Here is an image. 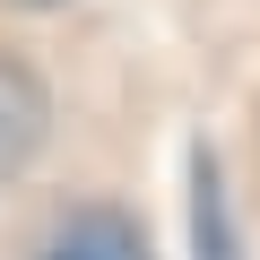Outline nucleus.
<instances>
[{
    "mask_svg": "<svg viewBox=\"0 0 260 260\" xmlns=\"http://www.w3.org/2000/svg\"><path fill=\"white\" fill-rule=\"evenodd\" d=\"M44 260H148V234L121 208H70L44 243Z\"/></svg>",
    "mask_w": 260,
    "mask_h": 260,
    "instance_id": "obj_1",
    "label": "nucleus"
},
{
    "mask_svg": "<svg viewBox=\"0 0 260 260\" xmlns=\"http://www.w3.org/2000/svg\"><path fill=\"white\" fill-rule=\"evenodd\" d=\"M35 139H44V87H35L18 61H0V165L26 156Z\"/></svg>",
    "mask_w": 260,
    "mask_h": 260,
    "instance_id": "obj_2",
    "label": "nucleus"
},
{
    "mask_svg": "<svg viewBox=\"0 0 260 260\" xmlns=\"http://www.w3.org/2000/svg\"><path fill=\"white\" fill-rule=\"evenodd\" d=\"M191 234H200V260H234V225H225L217 156H200V165H191Z\"/></svg>",
    "mask_w": 260,
    "mask_h": 260,
    "instance_id": "obj_3",
    "label": "nucleus"
},
{
    "mask_svg": "<svg viewBox=\"0 0 260 260\" xmlns=\"http://www.w3.org/2000/svg\"><path fill=\"white\" fill-rule=\"evenodd\" d=\"M18 9H52V0H18Z\"/></svg>",
    "mask_w": 260,
    "mask_h": 260,
    "instance_id": "obj_4",
    "label": "nucleus"
}]
</instances>
